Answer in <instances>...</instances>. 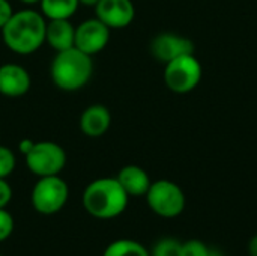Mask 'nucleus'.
I'll list each match as a JSON object with an SVG mask.
<instances>
[{"label":"nucleus","mask_w":257,"mask_h":256,"mask_svg":"<svg viewBox=\"0 0 257 256\" xmlns=\"http://www.w3.org/2000/svg\"><path fill=\"white\" fill-rule=\"evenodd\" d=\"M92 74V56L80 51L75 47L57 51L50 66V77L53 84L65 92H75L83 89L90 81Z\"/></svg>","instance_id":"7ed1b4c3"},{"label":"nucleus","mask_w":257,"mask_h":256,"mask_svg":"<svg viewBox=\"0 0 257 256\" xmlns=\"http://www.w3.org/2000/svg\"><path fill=\"white\" fill-rule=\"evenodd\" d=\"M151 256H182V243L176 238H161L151 249Z\"/></svg>","instance_id":"f3484780"},{"label":"nucleus","mask_w":257,"mask_h":256,"mask_svg":"<svg viewBox=\"0 0 257 256\" xmlns=\"http://www.w3.org/2000/svg\"><path fill=\"white\" fill-rule=\"evenodd\" d=\"M12 14H14V9H12V5L9 3V0H0V30L9 21Z\"/></svg>","instance_id":"4be33fe9"},{"label":"nucleus","mask_w":257,"mask_h":256,"mask_svg":"<svg viewBox=\"0 0 257 256\" xmlns=\"http://www.w3.org/2000/svg\"><path fill=\"white\" fill-rule=\"evenodd\" d=\"M17 164L15 154L11 148L0 145V178H8Z\"/></svg>","instance_id":"a211bd4d"},{"label":"nucleus","mask_w":257,"mask_h":256,"mask_svg":"<svg viewBox=\"0 0 257 256\" xmlns=\"http://www.w3.org/2000/svg\"><path fill=\"white\" fill-rule=\"evenodd\" d=\"M98 2H99V0H78V3H80V5H84V6H92V8H95Z\"/></svg>","instance_id":"393cba45"},{"label":"nucleus","mask_w":257,"mask_h":256,"mask_svg":"<svg viewBox=\"0 0 257 256\" xmlns=\"http://www.w3.org/2000/svg\"><path fill=\"white\" fill-rule=\"evenodd\" d=\"M211 247L200 240H188L182 243V256H209Z\"/></svg>","instance_id":"6ab92c4d"},{"label":"nucleus","mask_w":257,"mask_h":256,"mask_svg":"<svg viewBox=\"0 0 257 256\" xmlns=\"http://www.w3.org/2000/svg\"><path fill=\"white\" fill-rule=\"evenodd\" d=\"M110 32L111 29L107 27L101 20L96 17L87 18L75 26V41L74 47L80 51L95 56L101 53L110 42Z\"/></svg>","instance_id":"6e6552de"},{"label":"nucleus","mask_w":257,"mask_h":256,"mask_svg":"<svg viewBox=\"0 0 257 256\" xmlns=\"http://www.w3.org/2000/svg\"><path fill=\"white\" fill-rule=\"evenodd\" d=\"M95 17L110 29H125L133 23L136 8L131 0H99Z\"/></svg>","instance_id":"9d476101"},{"label":"nucleus","mask_w":257,"mask_h":256,"mask_svg":"<svg viewBox=\"0 0 257 256\" xmlns=\"http://www.w3.org/2000/svg\"><path fill=\"white\" fill-rule=\"evenodd\" d=\"M75 26L71 20H47L45 42L57 53L74 47Z\"/></svg>","instance_id":"ddd939ff"},{"label":"nucleus","mask_w":257,"mask_h":256,"mask_svg":"<svg viewBox=\"0 0 257 256\" xmlns=\"http://www.w3.org/2000/svg\"><path fill=\"white\" fill-rule=\"evenodd\" d=\"M68 196L69 187L63 178L59 175L41 177L30 192V204L36 213L53 216L65 207Z\"/></svg>","instance_id":"20e7f679"},{"label":"nucleus","mask_w":257,"mask_h":256,"mask_svg":"<svg viewBox=\"0 0 257 256\" xmlns=\"http://www.w3.org/2000/svg\"><path fill=\"white\" fill-rule=\"evenodd\" d=\"M102 256H151V253L139 241L122 238L108 244Z\"/></svg>","instance_id":"dca6fc26"},{"label":"nucleus","mask_w":257,"mask_h":256,"mask_svg":"<svg viewBox=\"0 0 257 256\" xmlns=\"http://www.w3.org/2000/svg\"><path fill=\"white\" fill-rule=\"evenodd\" d=\"M116 178L123 190L128 193V196H145L151 186V178L146 170L136 164H128L122 167Z\"/></svg>","instance_id":"4468645a"},{"label":"nucleus","mask_w":257,"mask_h":256,"mask_svg":"<svg viewBox=\"0 0 257 256\" xmlns=\"http://www.w3.org/2000/svg\"><path fill=\"white\" fill-rule=\"evenodd\" d=\"M14 231V217L5 208H0V243L8 240Z\"/></svg>","instance_id":"aec40b11"},{"label":"nucleus","mask_w":257,"mask_h":256,"mask_svg":"<svg viewBox=\"0 0 257 256\" xmlns=\"http://www.w3.org/2000/svg\"><path fill=\"white\" fill-rule=\"evenodd\" d=\"M45 29L47 18L41 11L21 9L12 14L0 33L8 50L20 56H29L45 44Z\"/></svg>","instance_id":"f257e3e1"},{"label":"nucleus","mask_w":257,"mask_h":256,"mask_svg":"<svg viewBox=\"0 0 257 256\" xmlns=\"http://www.w3.org/2000/svg\"><path fill=\"white\" fill-rule=\"evenodd\" d=\"M21 3H24V5H29V6H32V5H36V3H39L41 0H20Z\"/></svg>","instance_id":"bb28decb"},{"label":"nucleus","mask_w":257,"mask_h":256,"mask_svg":"<svg viewBox=\"0 0 257 256\" xmlns=\"http://www.w3.org/2000/svg\"><path fill=\"white\" fill-rule=\"evenodd\" d=\"M151 54L164 65L179 56L194 54V44L190 38L176 33H160L151 41Z\"/></svg>","instance_id":"1a4fd4ad"},{"label":"nucleus","mask_w":257,"mask_h":256,"mask_svg":"<svg viewBox=\"0 0 257 256\" xmlns=\"http://www.w3.org/2000/svg\"><path fill=\"white\" fill-rule=\"evenodd\" d=\"M32 78L29 71L17 63L0 65V94L8 98H20L29 92Z\"/></svg>","instance_id":"9b49d317"},{"label":"nucleus","mask_w":257,"mask_h":256,"mask_svg":"<svg viewBox=\"0 0 257 256\" xmlns=\"http://www.w3.org/2000/svg\"><path fill=\"white\" fill-rule=\"evenodd\" d=\"M148 207L163 219H175L185 210L187 199L182 189L169 180H158L151 183L146 192Z\"/></svg>","instance_id":"39448f33"},{"label":"nucleus","mask_w":257,"mask_h":256,"mask_svg":"<svg viewBox=\"0 0 257 256\" xmlns=\"http://www.w3.org/2000/svg\"><path fill=\"white\" fill-rule=\"evenodd\" d=\"M209 256H224L218 249H212L211 247V250H209Z\"/></svg>","instance_id":"a878e982"},{"label":"nucleus","mask_w":257,"mask_h":256,"mask_svg":"<svg viewBox=\"0 0 257 256\" xmlns=\"http://www.w3.org/2000/svg\"><path fill=\"white\" fill-rule=\"evenodd\" d=\"M12 199V189L6 178H0V208H6V205Z\"/></svg>","instance_id":"412c9836"},{"label":"nucleus","mask_w":257,"mask_h":256,"mask_svg":"<svg viewBox=\"0 0 257 256\" xmlns=\"http://www.w3.org/2000/svg\"><path fill=\"white\" fill-rule=\"evenodd\" d=\"M248 255L257 256V234L254 237H251V240L248 243Z\"/></svg>","instance_id":"b1692460"},{"label":"nucleus","mask_w":257,"mask_h":256,"mask_svg":"<svg viewBox=\"0 0 257 256\" xmlns=\"http://www.w3.org/2000/svg\"><path fill=\"white\" fill-rule=\"evenodd\" d=\"M78 0H41L39 11L47 20H71L77 12Z\"/></svg>","instance_id":"2eb2a0df"},{"label":"nucleus","mask_w":257,"mask_h":256,"mask_svg":"<svg viewBox=\"0 0 257 256\" xmlns=\"http://www.w3.org/2000/svg\"><path fill=\"white\" fill-rule=\"evenodd\" d=\"M80 131L92 139L102 137L111 125V113L104 104H92L80 115Z\"/></svg>","instance_id":"f8f14e48"},{"label":"nucleus","mask_w":257,"mask_h":256,"mask_svg":"<svg viewBox=\"0 0 257 256\" xmlns=\"http://www.w3.org/2000/svg\"><path fill=\"white\" fill-rule=\"evenodd\" d=\"M130 196L117 178H98L83 192V207L95 219L110 220L119 217L128 207Z\"/></svg>","instance_id":"f03ea898"},{"label":"nucleus","mask_w":257,"mask_h":256,"mask_svg":"<svg viewBox=\"0 0 257 256\" xmlns=\"http://www.w3.org/2000/svg\"><path fill=\"white\" fill-rule=\"evenodd\" d=\"M202 80V65L194 54L179 56L164 66V83L176 94H188Z\"/></svg>","instance_id":"0eeeda50"},{"label":"nucleus","mask_w":257,"mask_h":256,"mask_svg":"<svg viewBox=\"0 0 257 256\" xmlns=\"http://www.w3.org/2000/svg\"><path fill=\"white\" fill-rule=\"evenodd\" d=\"M26 166L30 174L41 177L59 175L66 166V152L65 149L50 140L35 142L33 148L27 155H24Z\"/></svg>","instance_id":"423d86ee"},{"label":"nucleus","mask_w":257,"mask_h":256,"mask_svg":"<svg viewBox=\"0 0 257 256\" xmlns=\"http://www.w3.org/2000/svg\"><path fill=\"white\" fill-rule=\"evenodd\" d=\"M33 145H35V142H33V140H30V139H24V140H21V142L18 143V149H20V152H21L23 155H27V154L30 152V149L33 148Z\"/></svg>","instance_id":"5701e85b"},{"label":"nucleus","mask_w":257,"mask_h":256,"mask_svg":"<svg viewBox=\"0 0 257 256\" xmlns=\"http://www.w3.org/2000/svg\"><path fill=\"white\" fill-rule=\"evenodd\" d=\"M0 256H3V255H0Z\"/></svg>","instance_id":"cd10ccee"}]
</instances>
